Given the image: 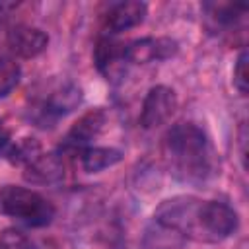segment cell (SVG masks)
Returning <instances> with one entry per match:
<instances>
[{"instance_id":"obj_16","label":"cell","mask_w":249,"mask_h":249,"mask_svg":"<svg viewBox=\"0 0 249 249\" xmlns=\"http://www.w3.org/2000/svg\"><path fill=\"white\" fill-rule=\"evenodd\" d=\"M0 249H33V245L23 231L6 228L0 231Z\"/></svg>"},{"instance_id":"obj_15","label":"cell","mask_w":249,"mask_h":249,"mask_svg":"<svg viewBox=\"0 0 249 249\" xmlns=\"http://www.w3.org/2000/svg\"><path fill=\"white\" fill-rule=\"evenodd\" d=\"M21 76L19 64L12 56H0V97L12 93Z\"/></svg>"},{"instance_id":"obj_8","label":"cell","mask_w":249,"mask_h":249,"mask_svg":"<svg viewBox=\"0 0 249 249\" xmlns=\"http://www.w3.org/2000/svg\"><path fill=\"white\" fill-rule=\"evenodd\" d=\"M148 6L140 0H126V2H119L115 4L109 14L105 16V27L111 33H121V31H128L136 25H140L146 18Z\"/></svg>"},{"instance_id":"obj_3","label":"cell","mask_w":249,"mask_h":249,"mask_svg":"<svg viewBox=\"0 0 249 249\" xmlns=\"http://www.w3.org/2000/svg\"><path fill=\"white\" fill-rule=\"evenodd\" d=\"M237 214L231 206L220 200L200 202L196 214V239L202 241H222L237 230Z\"/></svg>"},{"instance_id":"obj_4","label":"cell","mask_w":249,"mask_h":249,"mask_svg":"<svg viewBox=\"0 0 249 249\" xmlns=\"http://www.w3.org/2000/svg\"><path fill=\"white\" fill-rule=\"evenodd\" d=\"M177 109V93L167 86H154L148 89L142 109H140V124L144 128H156L167 123Z\"/></svg>"},{"instance_id":"obj_11","label":"cell","mask_w":249,"mask_h":249,"mask_svg":"<svg viewBox=\"0 0 249 249\" xmlns=\"http://www.w3.org/2000/svg\"><path fill=\"white\" fill-rule=\"evenodd\" d=\"M64 175V163L56 154H41L25 165L23 179L35 185H53Z\"/></svg>"},{"instance_id":"obj_13","label":"cell","mask_w":249,"mask_h":249,"mask_svg":"<svg viewBox=\"0 0 249 249\" xmlns=\"http://www.w3.org/2000/svg\"><path fill=\"white\" fill-rule=\"evenodd\" d=\"M206 16H210L220 25H231L235 23L247 10L243 4H230V2H208L202 6Z\"/></svg>"},{"instance_id":"obj_7","label":"cell","mask_w":249,"mask_h":249,"mask_svg":"<svg viewBox=\"0 0 249 249\" xmlns=\"http://www.w3.org/2000/svg\"><path fill=\"white\" fill-rule=\"evenodd\" d=\"M49 45V35L33 25H16L8 31V47L16 56L35 58Z\"/></svg>"},{"instance_id":"obj_6","label":"cell","mask_w":249,"mask_h":249,"mask_svg":"<svg viewBox=\"0 0 249 249\" xmlns=\"http://www.w3.org/2000/svg\"><path fill=\"white\" fill-rule=\"evenodd\" d=\"M82 101V89L74 84H62L56 89L51 91V95L43 101L41 111L37 121L41 123V126H45V123H54L56 119L72 113Z\"/></svg>"},{"instance_id":"obj_1","label":"cell","mask_w":249,"mask_h":249,"mask_svg":"<svg viewBox=\"0 0 249 249\" xmlns=\"http://www.w3.org/2000/svg\"><path fill=\"white\" fill-rule=\"evenodd\" d=\"M163 148L183 179H204L210 173V146L196 124L179 123L171 126L163 138Z\"/></svg>"},{"instance_id":"obj_10","label":"cell","mask_w":249,"mask_h":249,"mask_svg":"<svg viewBox=\"0 0 249 249\" xmlns=\"http://www.w3.org/2000/svg\"><path fill=\"white\" fill-rule=\"evenodd\" d=\"M93 62L95 68L109 80V78H117L123 68H124V45L103 37L97 41L95 51H93Z\"/></svg>"},{"instance_id":"obj_17","label":"cell","mask_w":249,"mask_h":249,"mask_svg":"<svg viewBox=\"0 0 249 249\" xmlns=\"http://www.w3.org/2000/svg\"><path fill=\"white\" fill-rule=\"evenodd\" d=\"M247 51L243 49L235 60V66H233V86L235 89L241 93V95H247Z\"/></svg>"},{"instance_id":"obj_2","label":"cell","mask_w":249,"mask_h":249,"mask_svg":"<svg viewBox=\"0 0 249 249\" xmlns=\"http://www.w3.org/2000/svg\"><path fill=\"white\" fill-rule=\"evenodd\" d=\"M0 214L18 218L31 228H41L54 218V206L37 191L6 185L0 189Z\"/></svg>"},{"instance_id":"obj_18","label":"cell","mask_w":249,"mask_h":249,"mask_svg":"<svg viewBox=\"0 0 249 249\" xmlns=\"http://www.w3.org/2000/svg\"><path fill=\"white\" fill-rule=\"evenodd\" d=\"M8 142H10V134H8V130L4 128V124L0 123V154L8 148Z\"/></svg>"},{"instance_id":"obj_12","label":"cell","mask_w":249,"mask_h":249,"mask_svg":"<svg viewBox=\"0 0 249 249\" xmlns=\"http://www.w3.org/2000/svg\"><path fill=\"white\" fill-rule=\"evenodd\" d=\"M123 160V152L117 148H101V146H93V148H86L80 154V163L82 169L86 173H97L103 171L115 163H119Z\"/></svg>"},{"instance_id":"obj_9","label":"cell","mask_w":249,"mask_h":249,"mask_svg":"<svg viewBox=\"0 0 249 249\" xmlns=\"http://www.w3.org/2000/svg\"><path fill=\"white\" fill-rule=\"evenodd\" d=\"M105 124H107V113L101 107L89 109L82 117H78V121L70 126L66 134V142L70 146H84L89 140L97 138L103 132Z\"/></svg>"},{"instance_id":"obj_5","label":"cell","mask_w":249,"mask_h":249,"mask_svg":"<svg viewBox=\"0 0 249 249\" xmlns=\"http://www.w3.org/2000/svg\"><path fill=\"white\" fill-rule=\"evenodd\" d=\"M179 45L169 37H142L124 45V60L130 64H146L152 60H165L177 54Z\"/></svg>"},{"instance_id":"obj_14","label":"cell","mask_w":249,"mask_h":249,"mask_svg":"<svg viewBox=\"0 0 249 249\" xmlns=\"http://www.w3.org/2000/svg\"><path fill=\"white\" fill-rule=\"evenodd\" d=\"M43 150H41V144L35 140V138H23L19 140L18 144H14L8 152V158L12 163H18V165H27L31 163L37 156H41Z\"/></svg>"}]
</instances>
